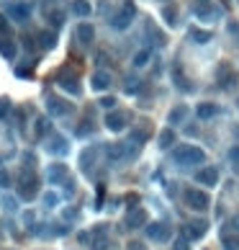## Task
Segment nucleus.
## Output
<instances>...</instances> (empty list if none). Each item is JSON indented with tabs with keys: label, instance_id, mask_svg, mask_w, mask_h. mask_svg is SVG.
I'll use <instances>...</instances> for the list:
<instances>
[{
	"label": "nucleus",
	"instance_id": "nucleus-1",
	"mask_svg": "<svg viewBox=\"0 0 239 250\" xmlns=\"http://www.w3.org/2000/svg\"><path fill=\"white\" fill-rule=\"evenodd\" d=\"M172 160L183 168H190V165H201L206 160V153L196 145H178L172 150Z\"/></svg>",
	"mask_w": 239,
	"mask_h": 250
},
{
	"label": "nucleus",
	"instance_id": "nucleus-2",
	"mask_svg": "<svg viewBox=\"0 0 239 250\" xmlns=\"http://www.w3.org/2000/svg\"><path fill=\"white\" fill-rule=\"evenodd\" d=\"M18 191H21V199H26V201H31L36 196V191H39V178H36L34 171L26 168L21 173V178H18Z\"/></svg>",
	"mask_w": 239,
	"mask_h": 250
},
{
	"label": "nucleus",
	"instance_id": "nucleus-3",
	"mask_svg": "<svg viewBox=\"0 0 239 250\" xmlns=\"http://www.w3.org/2000/svg\"><path fill=\"white\" fill-rule=\"evenodd\" d=\"M239 77L232 67L226 65V62H221V65L216 67V85L221 88V91H232V88H237Z\"/></svg>",
	"mask_w": 239,
	"mask_h": 250
},
{
	"label": "nucleus",
	"instance_id": "nucleus-4",
	"mask_svg": "<svg viewBox=\"0 0 239 250\" xmlns=\"http://www.w3.org/2000/svg\"><path fill=\"white\" fill-rule=\"evenodd\" d=\"M185 204L193 212H206L211 207V199H208V193L201 191V189H188L185 191Z\"/></svg>",
	"mask_w": 239,
	"mask_h": 250
},
{
	"label": "nucleus",
	"instance_id": "nucleus-5",
	"mask_svg": "<svg viewBox=\"0 0 239 250\" xmlns=\"http://www.w3.org/2000/svg\"><path fill=\"white\" fill-rule=\"evenodd\" d=\"M144 235L152 240V243H167L170 240V225L167 222H149L144 227Z\"/></svg>",
	"mask_w": 239,
	"mask_h": 250
},
{
	"label": "nucleus",
	"instance_id": "nucleus-6",
	"mask_svg": "<svg viewBox=\"0 0 239 250\" xmlns=\"http://www.w3.org/2000/svg\"><path fill=\"white\" fill-rule=\"evenodd\" d=\"M5 13L11 16L13 21L23 23V21L31 19V3H26V0H13V3L5 5Z\"/></svg>",
	"mask_w": 239,
	"mask_h": 250
},
{
	"label": "nucleus",
	"instance_id": "nucleus-7",
	"mask_svg": "<svg viewBox=\"0 0 239 250\" xmlns=\"http://www.w3.org/2000/svg\"><path fill=\"white\" fill-rule=\"evenodd\" d=\"M134 16H136V8H134V3H126L121 11H118L113 19H111V26L116 31H124V29H129V23L134 21Z\"/></svg>",
	"mask_w": 239,
	"mask_h": 250
},
{
	"label": "nucleus",
	"instance_id": "nucleus-8",
	"mask_svg": "<svg viewBox=\"0 0 239 250\" xmlns=\"http://www.w3.org/2000/svg\"><path fill=\"white\" fill-rule=\"evenodd\" d=\"M206 230H208V225L203 219H190V222H185V227H183V235H185L190 243L193 240H201L206 235Z\"/></svg>",
	"mask_w": 239,
	"mask_h": 250
},
{
	"label": "nucleus",
	"instance_id": "nucleus-9",
	"mask_svg": "<svg viewBox=\"0 0 239 250\" xmlns=\"http://www.w3.org/2000/svg\"><path fill=\"white\" fill-rule=\"evenodd\" d=\"M193 13H196V19H201V21H206V23H211V21H216L219 16H221V11L219 8H214L211 3H198L196 8H193Z\"/></svg>",
	"mask_w": 239,
	"mask_h": 250
},
{
	"label": "nucleus",
	"instance_id": "nucleus-10",
	"mask_svg": "<svg viewBox=\"0 0 239 250\" xmlns=\"http://www.w3.org/2000/svg\"><path fill=\"white\" fill-rule=\"evenodd\" d=\"M57 83H59V88H64L67 93H72V96H80V80H77L75 75H72V73H67V70H62V73H59Z\"/></svg>",
	"mask_w": 239,
	"mask_h": 250
},
{
	"label": "nucleus",
	"instance_id": "nucleus-11",
	"mask_svg": "<svg viewBox=\"0 0 239 250\" xmlns=\"http://www.w3.org/2000/svg\"><path fill=\"white\" fill-rule=\"evenodd\" d=\"M170 75H172V83H175V88H180L183 93H190V91H193V83L185 77V73H183V67L178 65V62L170 67Z\"/></svg>",
	"mask_w": 239,
	"mask_h": 250
},
{
	"label": "nucleus",
	"instance_id": "nucleus-12",
	"mask_svg": "<svg viewBox=\"0 0 239 250\" xmlns=\"http://www.w3.org/2000/svg\"><path fill=\"white\" fill-rule=\"evenodd\" d=\"M47 109L52 116H67L72 106L64 101V98H57V96H47Z\"/></svg>",
	"mask_w": 239,
	"mask_h": 250
},
{
	"label": "nucleus",
	"instance_id": "nucleus-13",
	"mask_svg": "<svg viewBox=\"0 0 239 250\" xmlns=\"http://www.w3.org/2000/svg\"><path fill=\"white\" fill-rule=\"evenodd\" d=\"M126 227L129 230H139V227H147V212L144 209H129L126 214Z\"/></svg>",
	"mask_w": 239,
	"mask_h": 250
},
{
	"label": "nucleus",
	"instance_id": "nucleus-14",
	"mask_svg": "<svg viewBox=\"0 0 239 250\" xmlns=\"http://www.w3.org/2000/svg\"><path fill=\"white\" fill-rule=\"evenodd\" d=\"M129 150H134V147H129V142L126 145H121V142H113V145H108L106 147V155L108 160H124V157H134Z\"/></svg>",
	"mask_w": 239,
	"mask_h": 250
},
{
	"label": "nucleus",
	"instance_id": "nucleus-15",
	"mask_svg": "<svg viewBox=\"0 0 239 250\" xmlns=\"http://www.w3.org/2000/svg\"><path fill=\"white\" fill-rule=\"evenodd\" d=\"M196 181L201 183V186H216L219 183V171L216 168H201V171H196Z\"/></svg>",
	"mask_w": 239,
	"mask_h": 250
},
{
	"label": "nucleus",
	"instance_id": "nucleus-16",
	"mask_svg": "<svg viewBox=\"0 0 239 250\" xmlns=\"http://www.w3.org/2000/svg\"><path fill=\"white\" fill-rule=\"evenodd\" d=\"M126 114H121V111H111L106 116V127L111 129V132H124L126 129Z\"/></svg>",
	"mask_w": 239,
	"mask_h": 250
},
{
	"label": "nucleus",
	"instance_id": "nucleus-17",
	"mask_svg": "<svg viewBox=\"0 0 239 250\" xmlns=\"http://www.w3.org/2000/svg\"><path fill=\"white\" fill-rule=\"evenodd\" d=\"M219 106L216 103H211V101H203V103H198L196 106V116L198 119H203V121H208V119H214V116H219Z\"/></svg>",
	"mask_w": 239,
	"mask_h": 250
},
{
	"label": "nucleus",
	"instance_id": "nucleus-18",
	"mask_svg": "<svg viewBox=\"0 0 239 250\" xmlns=\"http://www.w3.org/2000/svg\"><path fill=\"white\" fill-rule=\"evenodd\" d=\"M47 181H49V183H64V181H67V165L54 163V165L49 168V173H47Z\"/></svg>",
	"mask_w": 239,
	"mask_h": 250
},
{
	"label": "nucleus",
	"instance_id": "nucleus-19",
	"mask_svg": "<svg viewBox=\"0 0 239 250\" xmlns=\"http://www.w3.org/2000/svg\"><path fill=\"white\" fill-rule=\"evenodd\" d=\"M75 34H77V41L85 44V47H88V44H93V39H95V29L90 23H77V31Z\"/></svg>",
	"mask_w": 239,
	"mask_h": 250
},
{
	"label": "nucleus",
	"instance_id": "nucleus-20",
	"mask_svg": "<svg viewBox=\"0 0 239 250\" xmlns=\"http://www.w3.org/2000/svg\"><path fill=\"white\" fill-rule=\"evenodd\" d=\"M47 147H49V153H52V155H67V153H70V145H67V139H64V137H59V135H57V137H52Z\"/></svg>",
	"mask_w": 239,
	"mask_h": 250
},
{
	"label": "nucleus",
	"instance_id": "nucleus-21",
	"mask_svg": "<svg viewBox=\"0 0 239 250\" xmlns=\"http://www.w3.org/2000/svg\"><path fill=\"white\" fill-rule=\"evenodd\" d=\"M36 41H39L41 49H54L57 47V34L54 31H39L36 34Z\"/></svg>",
	"mask_w": 239,
	"mask_h": 250
},
{
	"label": "nucleus",
	"instance_id": "nucleus-22",
	"mask_svg": "<svg viewBox=\"0 0 239 250\" xmlns=\"http://www.w3.org/2000/svg\"><path fill=\"white\" fill-rule=\"evenodd\" d=\"M90 83H93L95 91H108V88H111V75H108L106 70H98V73L93 75V80H90Z\"/></svg>",
	"mask_w": 239,
	"mask_h": 250
},
{
	"label": "nucleus",
	"instance_id": "nucleus-23",
	"mask_svg": "<svg viewBox=\"0 0 239 250\" xmlns=\"http://www.w3.org/2000/svg\"><path fill=\"white\" fill-rule=\"evenodd\" d=\"M188 106H175V109H172L170 114H167V124L170 127H175V124H183L185 121V116H188Z\"/></svg>",
	"mask_w": 239,
	"mask_h": 250
},
{
	"label": "nucleus",
	"instance_id": "nucleus-24",
	"mask_svg": "<svg viewBox=\"0 0 239 250\" xmlns=\"http://www.w3.org/2000/svg\"><path fill=\"white\" fill-rule=\"evenodd\" d=\"M0 55L5 59H13L16 57V41L8 39V37H0Z\"/></svg>",
	"mask_w": 239,
	"mask_h": 250
},
{
	"label": "nucleus",
	"instance_id": "nucleus-25",
	"mask_svg": "<svg viewBox=\"0 0 239 250\" xmlns=\"http://www.w3.org/2000/svg\"><path fill=\"white\" fill-rule=\"evenodd\" d=\"M147 139H149V132H147V129H131V132H129V142H131L134 147H142Z\"/></svg>",
	"mask_w": 239,
	"mask_h": 250
},
{
	"label": "nucleus",
	"instance_id": "nucleus-26",
	"mask_svg": "<svg viewBox=\"0 0 239 250\" xmlns=\"http://www.w3.org/2000/svg\"><path fill=\"white\" fill-rule=\"evenodd\" d=\"M72 13L80 16V19H85V16L93 13V5H90L88 0H75V3H72Z\"/></svg>",
	"mask_w": 239,
	"mask_h": 250
},
{
	"label": "nucleus",
	"instance_id": "nucleus-27",
	"mask_svg": "<svg viewBox=\"0 0 239 250\" xmlns=\"http://www.w3.org/2000/svg\"><path fill=\"white\" fill-rule=\"evenodd\" d=\"M221 248L224 250H239V235L237 232H232V235H229V232H221Z\"/></svg>",
	"mask_w": 239,
	"mask_h": 250
},
{
	"label": "nucleus",
	"instance_id": "nucleus-28",
	"mask_svg": "<svg viewBox=\"0 0 239 250\" xmlns=\"http://www.w3.org/2000/svg\"><path fill=\"white\" fill-rule=\"evenodd\" d=\"M172 145H175V132H172V129H162V135H160V150H170Z\"/></svg>",
	"mask_w": 239,
	"mask_h": 250
},
{
	"label": "nucleus",
	"instance_id": "nucleus-29",
	"mask_svg": "<svg viewBox=\"0 0 239 250\" xmlns=\"http://www.w3.org/2000/svg\"><path fill=\"white\" fill-rule=\"evenodd\" d=\"M34 127H36V137H47V135H49V129H52V124H49L47 116H39Z\"/></svg>",
	"mask_w": 239,
	"mask_h": 250
},
{
	"label": "nucleus",
	"instance_id": "nucleus-30",
	"mask_svg": "<svg viewBox=\"0 0 239 250\" xmlns=\"http://www.w3.org/2000/svg\"><path fill=\"white\" fill-rule=\"evenodd\" d=\"M149 59H152V49L147 47V49H142V52H136V55H134V67H144Z\"/></svg>",
	"mask_w": 239,
	"mask_h": 250
},
{
	"label": "nucleus",
	"instance_id": "nucleus-31",
	"mask_svg": "<svg viewBox=\"0 0 239 250\" xmlns=\"http://www.w3.org/2000/svg\"><path fill=\"white\" fill-rule=\"evenodd\" d=\"M139 85H142V83H139V77H136V75H131V77H126V80H124V91H126V93H131V96H134V93H139Z\"/></svg>",
	"mask_w": 239,
	"mask_h": 250
},
{
	"label": "nucleus",
	"instance_id": "nucleus-32",
	"mask_svg": "<svg viewBox=\"0 0 239 250\" xmlns=\"http://www.w3.org/2000/svg\"><path fill=\"white\" fill-rule=\"evenodd\" d=\"M190 39L198 41V44H206L211 41V31H203V29H190Z\"/></svg>",
	"mask_w": 239,
	"mask_h": 250
},
{
	"label": "nucleus",
	"instance_id": "nucleus-33",
	"mask_svg": "<svg viewBox=\"0 0 239 250\" xmlns=\"http://www.w3.org/2000/svg\"><path fill=\"white\" fill-rule=\"evenodd\" d=\"M47 21L54 26V29H59V26L64 23V13L59 11V8H57V11H49V13H47Z\"/></svg>",
	"mask_w": 239,
	"mask_h": 250
},
{
	"label": "nucleus",
	"instance_id": "nucleus-34",
	"mask_svg": "<svg viewBox=\"0 0 239 250\" xmlns=\"http://www.w3.org/2000/svg\"><path fill=\"white\" fill-rule=\"evenodd\" d=\"M162 19H165V23H170V26H178V11L172 5H167L162 11Z\"/></svg>",
	"mask_w": 239,
	"mask_h": 250
},
{
	"label": "nucleus",
	"instance_id": "nucleus-35",
	"mask_svg": "<svg viewBox=\"0 0 239 250\" xmlns=\"http://www.w3.org/2000/svg\"><path fill=\"white\" fill-rule=\"evenodd\" d=\"M93 160H95V147H90V150H85V153H82V157H80V165L88 171V168L93 165Z\"/></svg>",
	"mask_w": 239,
	"mask_h": 250
},
{
	"label": "nucleus",
	"instance_id": "nucleus-36",
	"mask_svg": "<svg viewBox=\"0 0 239 250\" xmlns=\"http://www.w3.org/2000/svg\"><path fill=\"white\" fill-rule=\"evenodd\" d=\"M90 132H93V121H90V119L80 121V127H77V137H85V135H90Z\"/></svg>",
	"mask_w": 239,
	"mask_h": 250
},
{
	"label": "nucleus",
	"instance_id": "nucleus-37",
	"mask_svg": "<svg viewBox=\"0 0 239 250\" xmlns=\"http://www.w3.org/2000/svg\"><path fill=\"white\" fill-rule=\"evenodd\" d=\"M172 250H190V240L185 235H180L175 243H172Z\"/></svg>",
	"mask_w": 239,
	"mask_h": 250
},
{
	"label": "nucleus",
	"instance_id": "nucleus-38",
	"mask_svg": "<svg viewBox=\"0 0 239 250\" xmlns=\"http://www.w3.org/2000/svg\"><path fill=\"white\" fill-rule=\"evenodd\" d=\"M100 106H103V109H113V106H116V98H113V96L100 98Z\"/></svg>",
	"mask_w": 239,
	"mask_h": 250
},
{
	"label": "nucleus",
	"instance_id": "nucleus-39",
	"mask_svg": "<svg viewBox=\"0 0 239 250\" xmlns=\"http://www.w3.org/2000/svg\"><path fill=\"white\" fill-rule=\"evenodd\" d=\"M229 160H232L234 165H239V145H237V147H232V150H229Z\"/></svg>",
	"mask_w": 239,
	"mask_h": 250
},
{
	"label": "nucleus",
	"instance_id": "nucleus-40",
	"mask_svg": "<svg viewBox=\"0 0 239 250\" xmlns=\"http://www.w3.org/2000/svg\"><path fill=\"white\" fill-rule=\"evenodd\" d=\"M3 207H5L8 212H16V199H11V196H5V199H3Z\"/></svg>",
	"mask_w": 239,
	"mask_h": 250
},
{
	"label": "nucleus",
	"instance_id": "nucleus-41",
	"mask_svg": "<svg viewBox=\"0 0 239 250\" xmlns=\"http://www.w3.org/2000/svg\"><path fill=\"white\" fill-rule=\"evenodd\" d=\"M0 186H3V189H8V186H11V178H8V173L3 171V168H0Z\"/></svg>",
	"mask_w": 239,
	"mask_h": 250
},
{
	"label": "nucleus",
	"instance_id": "nucleus-42",
	"mask_svg": "<svg viewBox=\"0 0 239 250\" xmlns=\"http://www.w3.org/2000/svg\"><path fill=\"white\" fill-rule=\"evenodd\" d=\"M8 106H11V101H8V98H0V119L8 114Z\"/></svg>",
	"mask_w": 239,
	"mask_h": 250
},
{
	"label": "nucleus",
	"instance_id": "nucleus-43",
	"mask_svg": "<svg viewBox=\"0 0 239 250\" xmlns=\"http://www.w3.org/2000/svg\"><path fill=\"white\" fill-rule=\"evenodd\" d=\"M72 193H75V183L67 178V181H64V196H72Z\"/></svg>",
	"mask_w": 239,
	"mask_h": 250
},
{
	"label": "nucleus",
	"instance_id": "nucleus-44",
	"mask_svg": "<svg viewBox=\"0 0 239 250\" xmlns=\"http://www.w3.org/2000/svg\"><path fill=\"white\" fill-rule=\"evenodd\" d=\"M229 227H232V232H237V235H239V214H234V217H232Z\"/></svg>",
	"mask_w": 239,
	"mask_h": 250
},
{
	"label": "nucleus",
	"instance_id": "nucleus-45",
	"mask_svg": "<svg viewBox=\"0 0 239 250\" xmlns=\"http://www.w3.org/2000/svg\"><path fill=\"white\" fill-rule=\"evenodd\" d=\"M126 250H144V243H139V240H131Z\"/></svg>",
	"mask_w": 239,
	"mask_h": 250
},
{
	"label": "nucleus",
	"instance_id": "nucleus-46",
	"mask_svg": "<svg viewBox=\"0 0 239 250\" xmlns=\"http://www.w3.org/2000/svg\"><path fill=\"white\" fill-rule=\"evenodd\" d=\"M16 75H21V77H29V75H31V70H29V65L18 67V70H16Z\"/></svg>",
	"mask_w": 239,
	"mask_h": 250
},
{
	"label": "nucleus",
	"instance_id": "nucleus-47",
	"mask_svg": "<svg viewBox=\"0 0 239 250\" xmlns=\"http://www.w3.org/2000/svg\"><path fill=\"white\" fill-rule=\"evenodd\" d=\"M229 34H234V37L239 39V23H234V21L229 23Z\"/></svg>",
	"mask_w": 239,
	"mask_h": 250
},
{
	"label": "nucleus",
	"instance_id": "nucleus-48",
	"mask_svg": "<svg viewBox=\"0 0 239 250\" xmlns=\"http://www.w3.org/2000/svg\"><path fill=\"white\" fill-rule=\"evenodd\" d=\"M8 31V21H5V16L0 13V34H5Z\"/></svg>",
	"mask_w": 239,
	"mask_h": 250
},
{
	"label": "nucleus",
	"instance_id": "nucleus-49",
	"mask_svg": "<svg viewBox=\"0 0 239 250\" xmlns=\"http://www.w3.org/2000/svg\"><path fill=\"white\" fill-rule=\"evenodd\" d=\"M44 201H47L49 207H54V204H57V196H54V193H47V199H44Z\"/></svg>",
	"mask_w": 239,
	"mask_h": 250
},
{
	"label": "nucleus",
	"instance_id": "nucleus-50",
	"mask_svg": "<svg viewBox=\"0 0 239 250\" xmlns=\"http://www.w3.org/2000/svg\"><path fill=\"white\" fill-rule=\"evenodd\" d=\"M23 44H26V49H34V39L31 37H23Z\"/></svg>",
	"mask_w": 239,
	"mask_h": 250
},
{
	"label": "nucleus",
	"instance_id": "nucleus-51",
	"mask_svg": "<svg viewBox=\"0 0 239 250\" xmlns=\"http://www.w3.org/2000/svg\"><path fill=\"white\" fill-rule=\"evenodd\" d=\"M198 3H211V0H198Z\"/></svg>",
	"mask_w": 239,
	"mask_h": 250
},
{
	"label": "nucleus",
	"instance_id": "nucleus-52",
	"mask_svg": "<svg viewBox=\"0 0 239 250\" xmlns=\"http://www.w3.org/2000/svg\"><path fill=\"white\" fill-rule=\"evenodd\" d=\"M237 175H239V165H237Z\"/></svg>",
	"mask_w": 239,
	"mask_h": 250
}]
</instances>
